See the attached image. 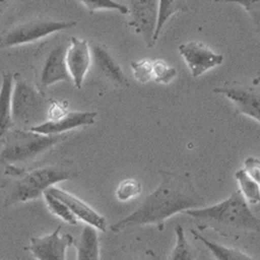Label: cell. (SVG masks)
<instances>
[{"label":"cell","mask_w":260,"mask_h":260,"mask_svg":"<svg viewBox=\"0 0 260 260\" xmlns=\"http://www.w3.org/2000/svg\"><path fill=\"white\" fill-rule=\"evenodd\" d=\"M143 186L140 181L134 178H128L119 183L116 188V198L121 202H127L137 198L142 193Z\"/></svg>","instance_id":"cell-23"},{"label":"cell","mask_w":260,"mask_h":260,"mask_svg":"<svg viewBox=\"0 0 260 260\" xmlns=\"http://www.w3.org/2000/svg\"><path fill=\"white\" fill-rule=\"evenodd\" d=\"M234 177L240 186V191L249 205L260 204V186L256 183L244 169L235 172Z\"/></svg>","instance_id":"cell-20"},{"label":"cell","mask_w":260,"mask_h":260,"mask_svg":"<svg viewBox=\"0 0 260 260\" xmlns=\"http://www.w3.org/2000/svg\"><path fill=\"white\" fill-rule=\"evenodd\" d=\"M135 78L140 83H147L152 80V61L147 58L139 59L130 63Z\"/></svg>","instance_id":"cell-27"},{"label":"cell","mask_w":260,"mask_h":260,"mask_svg":"<svg viewBox=\"0 0 260 260\" xmlns=\"http://www.w3.org/2000/svg\"><path fill=\"white\" fill-rule=\"evenodd\" d=\"M67 68L77 89H81L84 77L91 68V47L86 40L71 38L66 55Z\"/></svg>","instance_id":"cell-13"},{"label":"cell","mask_w":260,"mask_h":260,"mask_svg":"<svg viewBox=\"0 0 260 260\" xmlns=\"http://www.w3.org/2000/svg\"><path fill=\"white\" fill-rule=\"evenodd\" d=\"M61 226L53 232L30 238V246L24 250L29 251L37 260H66L67 250L73 245L74 238L70 234L60 235Z\"/></svg>","instance_id":"cell-10"},{"label":"cell","mask_w":260,"mask_h":260,"mask_svg":"<svg viewBox=\"0 0 260 260\" xmlns=\"http://www.w3.org/2000/svg\"><path fill=\"white\" fill-rule=\"evenodd\" d=\"M160 183L134 212L114 223L111 230L115 233L137 226L154 225L162 228L165 222L177 213L203 207V197L187 174L159 170Z\"/></svg>","instance_id":"cell-1"},{"label":"cell","mask_w":260,"mask_h":260,"mask_svg":"<svg viewBox=\"0 0 260 260\" xmlns=\"http://www.w3.org/2000/svg\"><path fill=\"white\" fill-rule=\"evenodd\" d=\"M90 47L92 55L91 67H93L95 74L117 88H127L129 85L128 78L112 51L100 43H92Z\"/></svg>","instance_id":"cell-11"},{"label":"cell","mask_w":260,"mask_h":260,"mask_svg":"<svg viewBox=\"0 0 260 260\" xmlns=\"http://www.w3.org/2000/svg\"><path fill=\"white\" fill-rule=\"evenodd\" d=\"M55 101L49 99L37 84L20 73L14 74L12 91V118L15 127L31 129L50 119Z\"/></svg>","instance_id":"cell-4"},{"label":"cell","mask_w":260,"mask_h":260,"mask_svg":"<svg viewBox=\"0 0 260 260\" xmlns=\"http://www.w3.org/2000/svg\"><path fill=\"white\" fill-rule=\"evenodd\" d=\"M175 234L176 244L170 254L169 260H196V252L188 243L181 225L176 226Z\"/></svg>","instance_id":"cell-21"},{"label":"cell","mask_w":260,"mask_h":260,"mask_svg":"<svg viewBox=\"0 0 260 260\" xmlns=\"http://www.w3.org/2000/svg\"><path fill=\"white\" fill-rule=\"evenodd\" d=\"M215 3H230L242 6L251 18L260 39V0H215Z\"/></svg>","instance_id":"cell-25"},{"label":"cell","mask_w":260,"mask_h":260,"mask_svg":"<svg viewBox=\"0 0 260 260\" xmlns=\"http://www.w3.org/2000/svg\"><path fill=\"white\" fill-rule=\"evenodd\" d=\"M98 230L90 225L82 228L81 234L73 245L77 250V260H101Z\"/></svg>","instance_id":"cell-17"},{"label":"cell","mask_w":260,"mask_h":260,"mask_svg":"<svg viewBox=\"0 0 260 260\" xmlns=\"http://www.w3.org/2000/svg\"><path fill=\"white\" fill-rule=\"evenodd\" d=\"M43 198H44L47 208L50 212H52L54 215L58 216L63 222H66L69 225H77L78 219L74 215V213L70 210V208L64 204L62 201L58 200L51 193H49L47 190L43 193Z\"/></svg>","instance_id":"cell-22"},{"label":"cell","mask_w":260,"mask_h":260,"mask_svg":"<svg viewBox=\"0 0 260 260\" xmlns=\"http://www.w3.org/2000/svg\"><path fill=\"white\" fill-rule=\"evenodd\" d=\"M187 8L186 0H158V19L154 35V43L157 42L169 19L179 12H186Z\"/></svg>","instance_id":"cell-19"},{"label":"cell","mask_w":260,"mask_h":260,"mask_svg":"<svg viewBox=\"0 0 260 260\" xmlns=\"http://www.w3.org/2000/svg\"><path fill=\"white\" fill-rule=\"evenodd\" d=\"M178 50L193 78L202 76L205 72L220 66L224 61L223 54L215 53L203 43L197 41L181 44Z\"/></svg>","instance_id":"cell-12"},{"label":"cell","mask_w":260,"mask_h":260,"mask_svg":"<svg viewBox=\"0 0 260 260\" xmlns=\"http://www.w3.org/2000/svg\"><path fill=\"white\" fill-rule=\"evenodd\" d=\"M212 92L229 99L238 114L260 123V76L250 81H227Z\"/></svg>","instance_id":"cell-8"},{"label":"cell","mask_w":260,"mask_h":260,"mask_svg":"<svg viewBox=\"0 0 260 260\" xmlns=\"http://www.w3.org/2000/svg\"><path fill=\"white\" fill-rule=\"evenodd\" d=\"M17 180L10 186L5 200V207L25 203L43 197V193L58 182L77 176L73 166L60 164L19 172Z\"/></svg>","instance_id":"cell-3"},{"label":"cell","mask_w":260,"mask_h":260,"mask_svg":"<svg viewBox=\"0 0 260 260\" xmlns=\"http://www.w3.org/2000/svg\"><path fill=\"white\" fill-rule=\"evenodd\" d=\"M67 140V135H43L30 129L14 127L5 136L0 146V162L7 167L21 168L45 154Z\"/></svg>","instance_id":"cell-2"},{"label":"cell","mask_w":260,"mask_h":260,"mask_svg":"<svg viewBox=\"0 0 260 260\" xmlns=\"http://www.w3.org/2000/svg\"><path fill=\"white\" fill-rule=\"evenodd\" d=\"M129 26L146 43L153 47L158 19L157 0H129Z\"/></svg>","instance_id":"cell-9"},{"label":"cell","mask_w":260,"mask_h":260,"mask_svg":"<svg viewBox=\"0 0 260 260\" xmlns=\"http://www.w3.org/2000/svg\"><path fill=\"white\" fill-rule=\"evenodd\" d=\"M96 112H64L60 116L48 120L30 130L43 135H63L73 129L95 124Z\"/></svg>","instance_id":"cell-14"},{"label":"cell","mask_w":260,"mask_h":260,"mask_svg":"<svg viewBox=\"0 0 260 260\" xmlns=\"http://www.w3.org/2000/svg\"><path fill=\"white\" fill-rule=\"evenodd\" d=\"M183 214L209 225L260 233V218L252 212L240 190L234 191L229 198L218 204L188 209Z\"/></svg>","instance_id":"cell-5"},{"label":"cell","mask_w":260,"mask_h":260,"mask_svg":"<svg viewBox=\"0 0 260 260\" xmlns=\"http://www.w3.org/2000/svg\"><path fill=\"white\" fill-rule=\"evenodd\" d=\"M177 71L164 59L152 61V80L160 84H169L175 79Z\"/></svg>","instance_id":"cell-24"},{"label":"cell","mask_w":260,"mask_h":260,"mask_svg":"<svg viewBox=\"0 0 260 260\" xmlns=\"http://www.w3.org/2000/svg\"><path fill=\"white\" fill-rule=\"evenodd\" d=\"M127 260H139V259H127Z\"/></svg>","instance_id":"cell-29"},{"label":"cell","mask_w":260,"mask_h":260,"mask_svg":"<svg viewBox=\"0 0 260 260\" xmlns=\"http://www.w3.org/2000/svg\"><path fill=\"white\" fill-rule=\"evenodd\" d=\"M47 191L66 204L78 220L84 222L86 225L96 228L99 231H107L108 224L106 219L83 200L74 196V194L70 193L69 191L58 188L54 185L50 186Z\"/></svg>","instance_id":"cell-15"},{"label":"cell","mask_w":260,"mask_h":260,"mask_svg":"<svg viewBox=\"0 0 260 260\" xmlns=\"http://www.w3.org/2000/svg\"><path fill=\"white\" fill-rule=\"evenodd\" d=\"M70 41L54 38L46 41L35 54L36 82L40 90L60 82L72 80L67 68L66 55Z\"/></svg>","instance_id":"cell-6"},{"label":"cell","mask_w":260,"mask_h":260,"mask_svg":"<svg viewBox=\"0 0 260 260\" xmlns=\"http://www.w3.org/2000/svg\"><path fill=\"white\" fill-rule=\"evenodd\" d=\"M190 232L196 240L200 241L207 248V250L210 252L215 260H254L252 257L242 252L241 250L209 241L208 238H206L196 230L191 229Z\"/></svg>","instance_id":"cell-18"},{"label":"cell","mask_w":260,"mask_h":260,"mask_svg":"<svg viewBox=\"0 0 260 260\" xmlns=\"http://www.w3.org/2000/svg\"><path fill=\"white\" fill-rule=\"evenodd\" d=\"M79 2L90 13H94L100 10H110L118 11L123 15L128 14V8L122 4L115 2V0H79Z\"/></svg>","instance_id":"cell-26"},{"label":"cell","mask_w":260,"mask_h":260,"mask_svg":"<svg viewBox=\"0 0 260 260\" xmlns=\"http://www.w3.org/2000/svg\"><path fill=\"white\" fill-rule=\"evenodd\" d=\"M244 170L260 186V159L253 156L247 157L244 161Z\"/></svg>","instance_id":"cell-28"},{"label":"cell","mask_w":260,"mask_h":260,"mask_svg":"<svg viewBox=\"0 0 260 260\" xmlns=\"http://www.w3.org/2000/svg\"><path fill=\"white\" fill-rule=\"evenodd\" d=\"M14 74L7 72L3 74V83L0 88V142L15 127L12 118V91Z\"/></svg>","instance_id":"cell-16"},{"label":"cell","mask_w":260,"mask_h":260,"mask_svg":"<svg viewBox=\"0 0 260 260\" xmlns=\"http://www.w3.org/2000/svg\"><path fill=\"white\" fill-rule=\"evenodd\" d=\"M76 26L75 21H58L52 19H31L21 22L0 36V47L11 48L28 44L56 31Z\"/></svg>","instance_id":"cell-7"}]
</instances>
